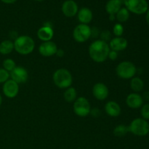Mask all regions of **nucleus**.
Listing matches in <instances>:
<instances>
[{"mask_svg": "<svg viewBox=\"0 0 149 149\" xmlns=\"http://www.w3.org/2000/svg\"><path fill=\"white\" fill-rule=\"evenodd\" d=\"M110 47L108 42L101 39H97L92 42L89 47V55L93 61L96 63H103L108 59Z\"/></svg>", "mask_w": 149, "mask_h": 149, "instance_id": "f257e3e1", "label": "nucleus"}, {"mask_svg": "<svg viewBox=\"0 0 149 149\" xmlns=\"http://www.w3.org/2000/svg\"><path fill=\"white\" fill-rule=\"evenodd\" d=\"M13 43L15 50L22 55H27L32 53L35 48L34 40L27 35L17 36Z\"/></svg>", "mask_w": 149, "mask_h": 149, "instance_id": "f03ea898", "label": "nucleus"}, {"mask_svg": "<svg viewBox=\"0 0 149 149\" xmlns=\"http://www.w3.org/2000/svg\"><path fill=\"white\" fill-rule=\"evenodd\" d=\"M52 79L55 85L60 89H67L71 87L73 77L68 69L64 68H59L54 72Z\"/></svg>", "mask_w": 149, "mask_h": 149, "instance_id": "7ed1b4c3", "label": "nucleus"}, {"mask_svg": "<svg viewBox=\"0 0 149 149\" xmlns=\"http://www.w3.org/2000/svg\"><path fill=\"white\" fill-rule=\"evenodd\" d=\"M136 73V66L130 61H122L116 68V75L122 79H131L135 77Z\"/></svg>", "mask_w": 149, "mask_h": 149, "instance_id": "20e7f679", "label": "nucleus"}, {"mask_svg": "<svg viewBox=\"0 0 149 149\" xmlns=\"http://www.w3.org/2000/svg\"><path fill=\"white\" fill-rule=\"evenodd\" d=\"M129 132L136 136H146L149 133V123L143 118L133 119L128 126Z\"/></svg>", "mask_w": 149, "mask_h": 149, "instance_id": "39448f33", "label": "nucleus"}, {"mask_svg": "<svg viewBox=\"0 0 149 149\" xmlns=\"http://www.w3.org/2000/svg\"><path fill=\"white\" fill-rule=\"evenodd\" d=\"M124 3L128 11L134 14H145L148 10V4L146 0H125Z\"/></svg>", "mask_w": 149, "mask_h": 149, "instance_id": "423d86ee", "label": "nucleus"}, {"mask_svg": "<svg viewBox=\"0 0 149 149\" xmlns=\"http://www.w3.org/2000/svg\"><path fill=\"white\" fill-rule=\"evenodd\" d=\"M74 112L79 117H85L90 113L91 106L89 100L84 97H79L76 99L73 106Z\"/></svg>", "mask_w": 149, "mask_h": 149, "instance_id": "0eeeda50", "label": "nucleus"}, {"mask_svg": "<svg viewBox=\"0 0 149 149\" xmlns=\"http://www.w3.org/2000/svg\"><path fill=\"white\" fill-rule=\"evenodd\" d=\"M92 36V29L86 24L79 23L74 28L73 31V37L79 43L87 42Z\"/></svg>", "mask_w": 149, "mask_h": 149, "instance_id": "6e6552de", "label": "nucleus"}, {"mask_svg": "<svg viewBox=\"0 0 149 149\" xmlns=\"http://www.w3.org/2000/svg\"><path fill=\"white\" fill-rule=\"evenodd\" d=\"M10 74V79L18 84L26 83L29 79V73L24 67L16 66Z\"/></svg>", "mask_w": 149, "mask_h": 149, "instance_id": "1a4fd4ad", "label": "nucleus"}, {"mask_svg": "<svg viewBox=\"0 0 149 149\" xmlns=\"http://www.w3.org/2000/svg\"><path fill=\"white\" fill-rule=\"evenodd\" d=\"M3 94L8 98H14L19 93V84L10 79L2 86Z\"/></svg>", "mask_w": 149, "mask_h": 149, "instance_id": "9d476101", "label": "nucleus"}, {"mask_svg": "<svg viewBox=\"0 0 149 149\" xmlns=\"http://www.w3.org/2000/svg\"><path fill=\"white\" fill-rule=\"evenodd\" d=\"M58 48L56 44L52 41H48V42H42L39 47V52L42 56L48 57L53 56L56 55Z\"/></svg>", "mask_w": 149, "mask_h": 149, "instance_id": "9b49d317", "label": "nucleus"}, {"mask_svg": "<svg viewBox=\"0 0 149 149\" xmlns=\"http://www.w3.org/2000/svg\"><path fill=\"white\" fill-rule=\"evenodd\" d=\"M93 95L97 100H105L109 97V88L103 83H96L93 87Z\"/></svg>", "mask_w": 149, "mask_h": 149, "instance_id": "f8f14e48", "label": "nucleus"}, {"mask_svg": "<svg viewBox=\"0 0 149 149\" xmlns=\"http://www.w3.org/2000/svg\"><path fill=\"white\" fill-rule=\"evenodd\" d=\"M61 10L65 17H73L77 15L79 7L74 0H66L63 3Z\"/></svg>", "mask_w": 149, "mask_h": 149, "instance_id": "ddd939ff", "label": "nucleus"}, {"mask_svg": "<svg viewBox=\"0 0 149 149\" xmlns=\"http://www.w3.org/2000/svg\"><path fill=\"white\" fill-rule=\"evenodd\" d=\"M126 104L129 108L138 109L143 105V99L142 95L136 93H130L126 98Z\"/></svg>", "mask_w": 149, "mask_h": 149, "instance_id": "4468645a", "label": "nucleus"}, {"mask_svg": "<svg viewBox=\"0 0 149 149\" xmlns=\"http://www.w3.org/2000/svg\"><path fill=\"white\" fill-rule=\"evenodd\" d=\"M109 47L111 50H114L116 52L123 51L127 47L128 42L125 38L122 36L114 37L109 41Z\"/></svg>", "mask_w": 149, "mask_h": 149, "instance_id": "2eb2a0df", "label": "nucleus"}, {"mask_svg": "<svg viewBox=\"0 0 149 149\" xmlns=\"http://www.w3.org/2000/svg\"><path fill=\"white\" fill-rule=\"evenodd\" d=\"M37 37L43 42L51 41L54 36V31L52 26L45 24L43 26L39 28L37 31Z\"/></svg>", "mask_w": 149, "mask_h": 149, "instance_id": "dca6fc26", "label": "nucleus"}, {"mask_svg": "<svg viewBox=\"0 0 149 149\" xmlns=\"http://www.w3.org/2000/svg\"><path fill=\"white\" fill-rule=\"evenodd\" d=\"M105 111L106 114L111 117H118L121 114L122 109L119 103L111 100L105 105Z\"/></svg>", "mask_w": 149, "mask_h": 149, "instance_id": "f3484780", "label": "nucleus"}, {"mask_svg": "<svg viewBox=\"0 0 149 149\" xmlns=\"http://www.w3.org/2000/svg\"><path fill=\"white\" fill-rule=\"evenodd\" d=\"M77 18L81 24L88 25L93 20V12L87 7H82L77 13Z\"/></svg>", "mask_w": 149, "mask_h": 149, "instance_id": "a211bd4d", "label": "nucleus"}, {"mask_svg": "<svg viewBox=\"0 0 149 149\" xmlns=\"http://www.w3.org/2000/svg\"><path fill=\"white\" fill-rule=\"evenodd\" d=\"M122 8V0H109L106 4V11L109 15H116Z\"/></svg>", "mask_w": 149, "mask_h": 149, "instance_id": "6ab92c4d", "label": "nucleus"}, {"mask_svg": "<svg viewBox=\"0 0 149 149\" xmlns=\"http://www.w3.org/2000/svg\"><path fill=\"white\" fill-rule=\"evenodd\" d=\"M14 50V43L10 39H6L0 43V54L7 55Z\"/></svg>", "mask_w": 149, "mask_h": 149, "instance_id": "aec40b11", "label": "nucleus"}, {"mask_svg": "<svg viewBox=\"0 0 149 149\" xmlns=\"http://www.w3.org/2000/svg\"><path fill=\"white\" fill-rule=\"evenodd\" d=\"M144 87V82L140 77H134L130 80V88L134 93H138L143 90Z\"/></svg>", "mask_w": 149, "mask_h": 149, "instance_id": "412c9836", "label": "nucleus"}, {"mask_svg": "<svg viewBox=\"0 0 149 149\" xmlns=\"http://www.w3.org/2000/svg\"><path fill=\"white\" fill-rule=\"evenodd\" d=\"M63 97L66 102H68V103L74 102L76 99L77 98V90L73 87H70L68 88L65 89V92L63 93Z\"/></svg>", "mask_w": 149, "mask_h": 149, "instance_id": "4be33fe9", "label": "nucleus"}, {"mask_svg": "<svg viewBox=\"0 0 149 149\" xmlns=\"http://www.w3.org/2000/svg\"><path fill=\"white\" fill-rule=\"evenodd\" d=\"M116 20L119 22V23H125V22L127 21L130 18V12L128 11L126 7H122L120 10H119L117 13L115 15Z\"/></svg>", "mask_w": 149, "mask_h": 149, "instance_id": "5701e85b", "label": "nucleus"}, {"mask_svg": "<svg viewBox=\"0 0 149 149\" xmlns=\"http://www.w3.org/2000/svg\"><path fill=\"white\" fill-rule=\"evenodd\" d=\"M113 135L116 137H123L129 132L128 127L125 125H119L113 129Z\"/></svg>", "mask_w": 149, "mask_h": 149, "instance_id": "b1692460", "label": "nucleus"}, {"mask_svg": "<svg viewBox=\"0 0 149 149\" xmlns=\"http://www.w3.org/2000/svg\"><path fill=\"white\" fill-rule=\"evenodd\" d=\"M2 66L4 69H5L6 71L10 73L17 65H16L14 60L11 59V58H7V59L4 60V61H3Z\"/></svg>", "mask_w": 149, "mask_h": 149, "instance_id": "393cba45", "label": "nucleus"}, {"mask_svg": "<svg viewBox=\"0 0 149 149\" xmlns=\"http://www.w3.org/2000/svg\"><path fill=\"white\" fill-rule=\"evenodd\" d=\"M124 33V27L122 23H117L113 26V34L114 35L115 37H119L122 36Z\"/></svg>", "mask_w": 149, "mask_h": 149, "instance_id": "a878e982", "label": "nucleus"}, {"mask_svg": "<svg viewBox=\"0 0 149 149\" xmlns=\"http://www.w3.org/2000/svg\"><path fill=\"white\" fill-rule=\"evenodd\" d=\"M10 79V74L3 68H0V84H4V82Z\"/></svg>", "mask_w": 149, "mask_h": 149, "instance_id": "bb28decb", "label": "nucleus"}, {"mask_svg": "<svg viewBox=\"0 0 149 149\" xmlns=\"http://www.w3.org/2000/svg\"><path fill=\"white\" fill-rule=\"evenodd\" d=\"M141 116L145 120L149 119V103H146L141 106Z\"/></svg>", "mask_w": 149, "mask_h": 149, "instance_id": "cd10ccee", "label": "nucleus"}, {"mask_svg": "<svg viewBox=\"0 0 149 149\" xmlns=\"http://www.w3.org/2000/svg\"><path fill=\"white\" fill-rule=\"evenodd\" d=\"M111 33L110 31H109L106 30V31H103L102 33H100V39L101 40L104 41V42H107L108 41H110L111 40Z\"/></svg>", "mask_w": 149, "mask_h": 149, "instance_id": "c85d7f7f", "label": "nucleus"}, {"mask_svg": "<svg viewBox=\"0 0 149 149\" xmlns=\"http://www.w3.org/2000/svg\"><path fill=\"white\" fill-rule=\"evenodd\" d=\"M118 58V52H116L114 50H110L109 53V56L108 58H109L111 61H115V60L117 59Z\"/></svg>", "mask_w": 149, "mask_h": 149, "instance_id": "c756f323", "label": "nucleus"}, {"mask_svg": "<svg viewBox=\"0 0 149 149\" xmlns=\"http://www.w3.org/2000/svg\"><path fill=\"white\" fill-rule=\"evenodd\" d=\"M56 55H58L59 58H61V57H63L64 55V51L62 50V49H58V51H57L56 52Z\"/></svg>", "mask_w": 149, "mask_h": 149, "instance_id": "7c9ffc66", "label": "nucleus"}, {"mask_svg": "<svg viewBox=\"0 0 149 149\" xmlns=\"http://www.w3.org/2000/svg\"><path fill=\"white\" fill-rule=\"evenodd\" d=\"M142 97H143V100H149V91L145 92V93H143V95Z\"/></svg>", "mask_w": 149, "mask_h": 149, "instance_id": "2f4dec72", "label": "nucleus"}, {"mask_svg": "<svg viewBox=\"0 0 149 149\" xmlns=\"http://www.w3.org/2000/svg\"><path fill=\"white\" fill-rule=\"evenodd\" d=\"M1 1H2L4 4H13V3L15 2L17 0H0Z\"/></svg>", "mask_w": 149, "mask_h": 149, "instance_id": "473e14b6", "label": "nucleus"}, {"mask_svg": "<svg viewBox=\"0 0 149 149\" xmlns=\"http://www.w3.org/2000/svg\"><path fill=\"white\" fill-rule=\"evenodd\" d=\"M146 14V20L147 23H148V25L149 26V8H148V10H147V12Z\"/></svg>", "mask_w": 149, "mask_h": 149, "instance_id": "72a5a7b5", "label": "nucleus"}, {"mask_svg": "<svg viewBox=\"0 0 149 149\" xmlns=\"http://www.w3.org/2000/svg\"><path fill=\"white\" fill-rule=\"evenodd\" d=\"M109 19L111 20H113L116 19V17H115V15H109Z\"/></svg>", "mask_w": 149, "mask_h": 149, "instance_id": "f704fd0d", "label": "nucleus"}, {"mask_svg": "<svg viewBox=\"0 0 149 149\" xmlns=\"http://www.w3.org/2000/svg\"><path fill=\"white\" fill-rule=\"evenodd\" d=\"M2 101H3V100H2V96H1V93H0V106H1V105L2 104Z\"/></svg>", "mask_w": 149, "mask_h": 149, "instance_id": "c9c22d12", "label": "nucleus"}, {"mask_svg": "<svg viewBox=\"0 0 149 149\" xmlns=\"http://www.w3.org/2000/svg\"><path fill=\"white\" fill-rule=\"evenodd\" d=\"M35 1H44V0H35Z\"/></svg>", "mask_w": 149, "mask_h": 149, "instance_id": "e433bc0d", "label": "nucleus"}]
</instances>
